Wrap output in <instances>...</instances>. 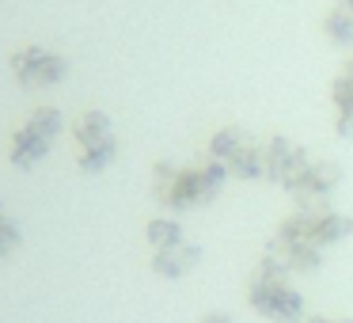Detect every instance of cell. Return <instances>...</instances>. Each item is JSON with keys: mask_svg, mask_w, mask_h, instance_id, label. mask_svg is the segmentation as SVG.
Wrapping results in <instances>:
<instances>
[{"mask_svg": "<svg viewBox=\"0 0 353 323\" xmlns=\"http://www.w3.org/2000/svg\"><path fill=\"white\" fill-rule=\"evenodd\" d=\"M247 300L270 323H300L304 320V297L289 282V274L274 259H266V255L254 266V274L247 277Z\"/></svg>", "mask_w": 353, "mask_h": 323, "instance_id": "3", "label": "cell"}, {"mask_svg": "<svg viewBox=\"0 0 353 323\" xmlns=\"http://www.w3.org/2000/svg\"><path fill=\"white\" fill-rule=\"evenodd\" d=\"M19 244H23V232H19V224L12 221L8 209H4V202H0V259L16 255Z\"/></svg>", "mask_w": 353, "mask_h": 323, "instance_id": "14", "label": "cell"}, {"mask_svg": "<svg viewBox=\"0 0 353 323\" xmlns=\"http://www.w3.org/2000/svg\"><path fill=\"white\" fill-rule=\"evenodd\" d=\"M198 262H201V247L190 244V239H183V244H175V247H163V251H152V270L160 277H183V274H190Z\"/></svg>", "mask_w": 353, "mask_h": 323, "instance_id": "11", "label": "cell"}, {"mask_svg": "<svg viewBox=\"0 0 353 323\" xmlns=\"http://www.w3.org/2000/svg\"><path fill=\"white\" fill-rule=\"evenodd\" d=\"M61 130H65L61 110H57V107H39L16 133H12V145H8L12 168H19V171L39 168V164L50 156L54 141L61 137Z\"/></svg>", "mask_w": 353, "mask_h": 323, "instance_id": "6", "label": "cell"}, {"mask_svg": "<svg viewBox=\"0 0 353 323\" xmlns=\"http://www.w3.org/2000/svg\"><path fill=\"white\" fill-rule=\"evenodd\" d=\"M145 239L152 251H163V247H175L183 244V224L175 221V217H152V221L145 224Z\"/></svg>", "mask_w": 353, "mask_h": 323, "instance_id": "13", "label": "cell"}, {"mask_svg": "<svg viewBox=\"0 0 353 323\" xmlns=\"http://www.w3.org/2000/svg\"><path fill=\"white\" fill-rule=\"evenodd\" d=\"M224 183H228V171L209 156L201 164H190V168H175L168 160L152 164V198L175 213L209 206L224 190Z\"/></svg>", "mask_w": 353, "mask_h": 323, "instance_id": "2", "label": "cell"}, {"mask_svg": "<svg viewBox=\"0 0 353 323\" xmlns=\"http://www.w3.org/2000/svg\"><path fill=\"white\" fill-rule=\"evenodd\" d=\"M350 232H353V221L330 206L296 209L277 224L274 239L266 247V259H274L285 274H312V270H319L323 251L342 244Z\"/></svg>", "mask_w": 353, "mask_h": 323, "instance_id": "1", "label": "cell"}, {"mask_svg": "<svg viewBox=\"0 0 353 323\" xmlns=\"http://www.w3.org/2000/svg\"><path fill=\"white\" fill-rule=\"evenodd\" d=\"M198 323H232V315H224V312H205Z\"/></svg>", "mask_w": 353, "mask_h": 323, "instance_id": "15", "label": "cell"}, {"mask_svg": "<svg viewBox=\"0 0 353 323\" xmlns=\"http://www.w3.org/2000/svg\"><path fill=\"white\" fill-rule=\"evenodd\" d=\"M205 156L216 160L232 179H266V156H262V141H254L251 133L236 130V126H224L209 137Z\"/></svg>", "mask_w": 353, "mask_h": 323, "instance_id": "5", "label": "cell"}, {"mask_svg": "<svg viewBox=\"0 0 353 323\" xmlns=\"http://www.w3.org/2000/svg\"><path fill=\"white\" fill-rule=\"evenodd\" d=\"M330 107H334V130L342 137H350L353 133V57L330 80Z\"/></svg>", "mask_w": 353, "mask_h": 323, "instance_id": "10", "label": "cell"}, {"mask_svg": "<svg viewBox=\"0 0 353 323\" xmlns=\"http://www.w3.org/2000/svg\"><path fill=\"white\" fill-rule=\"evenodd\" d=\"M338 179H342V171H338L330 160L307 156V160L300 164V171L281 186V190L296 202V209H319V206H327V202H330Z\"/></svg>", "mask_w": 353, "mask_h": 323, "instance_id": "8", "label": "cell"}, {"mask_svg": "<svg viewBox=\"0 0 353 323\" xmlns=\"http://www.w3.org/2000/svg\"><path fill=\"white\" fill-rule=\"evenodd\" d=\"M8 69L16 77V84L27 88V92H34V88H57L69 77V57H61L57 50H46V46H19L8 57Z\"/></svg>", "mask_w": 353, "mask_h": 323, "instance_id": "7", "label": "cell"}, {"mask_svg": "<svg viewBox=\"0 0 353 323\" xmlns=\"http://www.w3.org/2000/svg\"><path fill=\"white\" fill-rule=\"evenodd\" d=\"M323 39L338 50L353 46V0H334L330 4V12L323 16Z\"/></svg>", "mask_w": 353, "mask_h": 323, "instance_id": "12", "label": "cell"}, {"mask_svg": "<svg viewBox=\"0 0 353 323\" xmlns=\"http://www.w3.org/2000/svg\"><path fill=\"white\" fill-rule=\"evenodd\" d=\"M307 323H345V320H327V315H312Z\"/></svg>", "mask_w": 353, "mask_h": 323, "instance_id": "16", "label": "cell"}, {"mask_svg": "<svg viewBox=\"0 0 353 323\" xmlns=\"http://www.w3.org/2000/svg\"><path fill=\"white\" fill-rule=\"evenodd\" d=\"M72 137H77V168L84 175H103L118 160V133L103 110H80L72 118Z\"/></svg>", "mask_w": 353, "mask_h": 323, "instance_id": "4", "label": "cell"}, {"mask_svg": "<svg viewBox=\"0 0 353 323\" xmlns=\"http://www.w3.org/2000/svg\"><path fill=\"white\" fill-rule=\"evenodd\" d=\"M262 156H266V179L270 183H277V186H285L292 175L300 171V164L307 160V148L300 145V141H292V137H266L262 141Z\"/></svg>", "mask_w": 353, "mask_h": 323, "instance_id": "9", "label": "cell"}]
</instances>
